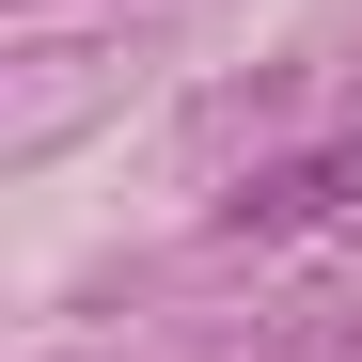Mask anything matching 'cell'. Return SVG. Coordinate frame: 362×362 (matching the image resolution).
I'll return each mask as SVG.
<instances>
[{
    "mask_svg": "<svg viewBox=\"0 0 362 362\" xmlns=\"http://www.w3.org/2000/svg\"><path fill=\"white\" fill-rule=\"evenodd\" d=\"M331 205H362V142H315V158H268L252 189L221 205V236H299V221H331Z\"/></svg>",
    "mask_w": 362,
    "mask_h": 362,
    "instance_id": "obj_1",
    "label": "cell"
}]
</instances>
